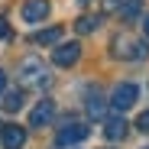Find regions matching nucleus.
Returning <instances> with one entry per match:
<instances>
[{
	"label": "nucleus",
	"mask_w": 149,
	"mask_h": 149,
	"mask_svg": "<svg viewBox=\"0 0 149 149\" xmlns=\"http://www.w3.org/2000/svg\"><path fill=\"white\" fill-rule=\"evenodd\" d=\"M127 120H123V117H107L104 120V136L110 139V143H120L123 136H127Z\"/></svg>",
	"instance_id": "obj_9"
},
{
	"label": "nucleus",
	"mask_w": 149,
	"mask_h": 149,
	"mask_svg": "<svg viewBox=\"0 0 149 149\" xmlns=\"http://www.w3.org/2000/svg\"><path fill=\"white\" fill-rule=\"evenodd\" d=\"M136 127H139V133H149V110H143L136 117Z\"/></svg>",
	"instance_id": "obj_15"
},
{
	"label": "nucleus",
	"mask_w": 149,
	"mask_h": 149,
	"mask_svg": "<svg viewBox=\"0 0 149 149\" xmlns=\"http://www.w3.org/2000/svg\"><path fill=\"white\" fill-rule=\"evenodd\" d=\"M143 29H146V39H149V13L143 16Z\"/></svg>",
	"instance_id": "obj_18"
},
{
	"label": "nucleus",
	"mask_w": 149,
	"mask_h": 149,
	"mask_svg": "<svg viewBox=\"0 0 149 149\" xmlns=\"http://www.w3.org/2000/svg\"><path fill=\"white\" fill-rule=\"evenodd\" d=\"M78 55H81V45H78V42H58L55 52H52V62H55L58 68H68V65L78 62Z\"/></svg>",
	"instance_id": "obj_4"
},
{
	"label": "nucleus",
	"mask_w": 149,
	"mask_h": 149,
	"mask_svg": "<svg viewBox=\"0 0 149 149\" xmlns=\"http://www.w3.org/2000/svg\"><path fill=\"white\" fill-rule=\"evenodd\" d=\"M104 94L97 91V88H91V94H88V101H84V107H88V117H94V120H101L104 117Z\"/></svg>",
	"instance_id": "obj_10"
},
{
	"label": "nucleus",
	"mask_w": 149,
	"mask_h": 149,
	"mask_svg": "<svg viewBox=\"0 0 149 149\" xmlns=\"http://www.w3.org/2000/svg\"><path fill=\"white\" fill-rule=\"evenodd\" d=\"M81 3H88V0H81Z\"/></svg>",
	"instance_id": "obj_19"
},
{
	"label": "nucleus",
	"mask_w": 149,
	"mask_h": 149,
	"mask_svg": "<svg viewBox=\"0 0 149 149\" xmlns=\"http://www.w3.org/2000/svg\"><path fill=\"white\" fill-rule=\"evenodd\" d=\"M97 26H101V16H81L78 23H74V29H78L81 36H84V33H94Z\"/></svg>",
	"instance_id": "obj_14"
},
{
	"label": "nucleus",
	"mask_w": 149,
	"mask_h": 149,
	"mask_svg": "<svg viewBox=\"0 0 149 149\" xmlns=\"http://www.w3.org/2000/svg\"><path fill=\"white\" fill-rule=\"evenodd\" d=\"M0 143H3V149H23V143H26V130L16 127V123H7V127L0 130Z\"/></svg>",
	"instance_id": "obj_8"
},
{
	"label": "nucleus",
	"mask_w": 149,
	"mask_h": 149,
	"mask_svg": "<svg viewBox=\"0 0 149 149\" xmlns=\"http://www.w3.org/2000/svg\"><path fill=\"white\" fill-rule=\"evenodd\" d=\"M110 55H113V58H123V62H130V58H146V55H149V45H146L143 39L113 36V42H110Z\"/></svg>",
	"instance_id": "obj_1"
},
{
	"label": "nucleus",
	"mask_w": 149,
	"mask_h": 149,
	"mask_svg": "<svg viewBox=\"0 0 149 149\" xmlns=\"http://www.w3.org/2000/svg\"><path fill=\"white\" fill-rule=\"evenodd\" d=\"M19 16L26 19V23H42L49 16V0H23Z\"/></svg>",
	"instance_id": "obj_6"
},
{
	"label": "nucleus",
	"mask_w": 149,
	"mask_h": 149,
	"mask_svg": "<svg viewBox=\"0 0 149 149\" xmlns=\"http://www.w3.org/2000/svg\"><path fill=\"white\" fill-rule=\"evenodd\" d=\"M84 136H88V127H84V123H65V127L58 130V136H55V146H58V149H65V146L81 143Z\"/></svg>",
	"instance_id": "obj_3"
},
{
	"label": "nucleus",
	"mask_w": 149,
	"mask_h": 149,
	"mask_svg": "<svg viewBox=\"0 0 149 149\" xmlns=\"http://www.w3.org/2000/svg\"><path fill=\"white\" fill-rule=\"evenodd\" d=\"M3 91H7V74L0 71V94H3Z\"/></svg>",
	"instance_id": "obj_17"
},
{
	"label": "nucleus",
	"mask_w": 149,
	"mask_h": 149,
	"mask_svg": "<svg viewBox=\"0 0 149 149\" xmlns=\"http://www.w3.org/2000/svg\"><path fill=\"white\" fill-rule=\"evenodd\" d=\"M52 117H55V104L49 101V97H45V101H39V104L29 110V123H33V127H49Z\"/></svg>",
	"instance_id": "obj_7"
},
{
	"label": "nucleus",
	"mask_w": 149,
	"mask_h": 149,
	"mask_svg": "<svg viewBox=\"0 0 149 149\" xmlns=\"http://www.w3.org/2000/svg\"><path fill=\"white\" fill-rule=\"evenodd\" d=\"M136 97H139V88L133 84V81H123V84H117L113 91H110V107L113 110H130L133 104H136Z\"/></svg>",
	"instance_id": "obj_2"
},
{
	"label": "nucleus",
	"mask_w": 149,
	"mask_h": 149,
	"mask_svg": "<svg viewBox=\"0 0 149 149\" xmlns=\"http://www.w3.org/2000/svg\"><path fill=\"white\" fill-rule=\"evenodd\" d=\"M19 78H23V84H42L45 81V65L39 58H26L19 65Z\"/></svg>",
	"instance_id": "obj_5"
},
{
	"label": "nucleus",
	"mask_w": 149,
	"mask_h": 149,
	"mask_svg": "<svg viewBox=\"0 0 149 149\" xmlns=\"http://www.w3.org/2000/svg\"><path fill=\"white\" fill-rule=\"evenodd\" d=\"M33 42H36V45H55V42H62V26H49V29H39V33L33 36Z\"/></svg>",
	"instance_id": "obj_11"
},
{
	"label": "nucleus",
	"mask_w": 149,
	"mask_h": 149,
	"mask_svg": "<svg viewBox=\"0 0 149 149\" xmlns=\"http://www.w3.org/2000/svg\"><path fill=\"white\" fill-rule=\"evenodd\" d=\"M19 107H23V91H7V94H3V110L16 113Z\"/></svg>",
	"instance_id": "obj_13"
},
{
	"label": "nucleus",
	"mask_w": 149,
	"mask_h": 149,
	"mask_svg": "<svg viewBox=\"0 0 149 149\" xmlns=\"http://www.w3.org/2000/svg\"><path fill=\"white\" fill-rule=\"evenodd\" d=\"M13 36V29H10V23L3 19V16H0V39H10Z\"/></svg>",
	"instance_id": "obj_16"
},
{
	"label": "nucleus",
	"mask_w": 149,
	"mask_h": 149,
	"mask_svg": "<svg viewBox=\"0 0 149 149\" xmlns=\"http://www.w3.org/2000/svg\"><path fill=\"white\" fill-rule=\"evenodd\" d=\"M143 13V0H123V3H120V19H136Z\"/></svg>",
	"instance_id": "obj_12"
}]
</instances>
